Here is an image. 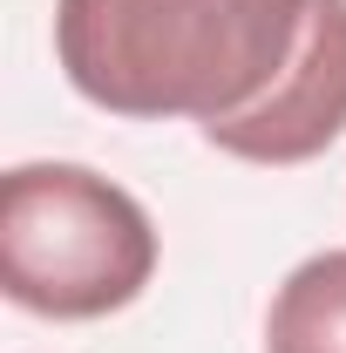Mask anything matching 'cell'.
I'll use <instances>...</instances> for the list:
<instances>
[{
  "label": "cell",
  "instance_id": "3",
  "mask_svg": "<svg viewBox=\"0 0 346 353\" xmlns=\"http://www.w3.org/2000/svg\"><path fill=\"white\" fill-rule=\"evenodd\" d=\"M265 353H346V252H319L278 285Z\"/></svg>",
  "mask_w": 346,
  "mask_h": 353
},
{
  "label": "cell",
  "instance_id": "1",
  "mask_svg": "<svg viewBox=\"0 0 346 353\" xmlns=\"http://www.w3.org/2000/svg\"><path fill=\"white\" fill-rule=\"evenodd\" d=\"M54 61L109 116L197 123L238 163H305L346 130V0H54Z\"/></svg>",
  "mask_w": 346,
  "mask_h": 353
},
{
  "label": "cell",
  "instance_id": "2",
  "mask_svg": "<svg viewBox=\"0 0 346 353\" xmlns=\"http://www.w3.org/2000/svg\"><path fill=\"white\" fill-rule=\"evenodd\" d=\"M156 224L82 163H21L0 183V292L41 319H109L150 285Z\"/></svg>",
  "mask_w": 346,
  "mask_h": 353
}]
</instances>
